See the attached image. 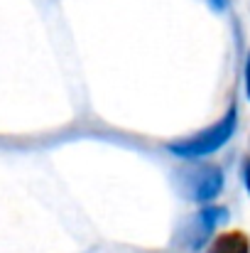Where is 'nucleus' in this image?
<instances>
[{
    "label": "nucleus",
    "mask_w": 250,
    "mask_h": 253,
    "mask_svg": "<svg viewBox=\"0 0 250 253\" xmlns=\"http://www.w3.org/2000/svg\"><path fill=\"white\" fill-rule=\"evenodd\" d=\"M243 182H246V189H248V194H250V158L243 160Z\"/></svg>",
    "instance_id": "0eeeda50"
},
{
    "label": "nucleus",
    "mask_w": 250,
    "mask_h": 253,
    "mask_svg": "<svg viewBox=\"0 0 250 253\" xmlns=\"http://www.w3.org/2000/svg\"><path fill=\"white\" fill-rule=\"evenodd\" d=\"M206 2L211 5V10H216V12H226L231 0H206Z\"/></svg>",
    "instance_id": "423d86ee"
},
{
    "label": "nucleus",
    "mask_w": 250,
    "mask_h": 253,
    "mask_svg": "<svg viewBox=\"0 0 250 253\" xmlns=\"http://www.w3.org/2000/svg\"><path fill=\"white\" fill-rule=\"evenodd\" d=\"M228 221V209L221 207V204H206L204 209L196 211V216L186 224L184 234H181V241L186 244V249L191 251H199L211 236L214 231Z\"/></svg>",
    "instance_id": "7ed1b4c3"
},
{
    "label": "nucleus",
    "mask_w": 250,
    "mask_h": 253,
    "mask_svg": "<svg viewBox=\"0 0 250 253\" xmlns=\"http://www.w3.org/2000/svg\"><path fill=\"white\" fill-rule=\"evenodd\" d=\"M236 126H238V103L233 101V103L226 108V113H223L216 123L206 126L204 130H199V133H194V135H189V138L172 140V143L167 145V150H169L172 155L181 158V160H199V158L214 155V153H218V150L233 138Z\"/></svg>",
    "instance_id": "f257e3e1"
},
{
    "label": "nucleus",
    "mask_w": 250,
    "mask_h": 253,
    "mask_svg": "<svg viewBox=\"0 0 250 253\" xmlns=\"http://www.w3.org/2000/svg\"><path fill=\"white\" fill-rule=\"evenodd\" d=\"M223 169L214 163H204V165H194V168L181 172V184L186 189V194L194 202L209 204L214 199H218V194L223 192Z\"/></svg>",
    "instance_id": "f03ea898"
},
{
    "label": "nucleus",
    "mask_w": 250,
    "mask_h": 253,
    "mask_svg": "<svg viewBox=\"0 0 250 253\" xmlns=\"http://www.w3.org/2000/svg\"><path fill=\"white\" fill-rule=\"evenodd\" d=\"M243 84H246V96L250 101V52L246 54V67H243Z\"/></svg>",
    "instance_id": "39448f33"
},
{
    "label": "nucleus",
    "mask_w": 250,
    "mask_h": 253,
    "mask_svg": "<svg viewBox=\"0 0 250 253\" xmlns=\"http://www.w3.org/2000/svg\"><path fill=\"white\" fill-rule=\"evenodd\" d=\"M209 253H250V239L243 231H226L214 239Z\"/></svg>",
    "instance_id": "20e7f679"
}]
</instances>
